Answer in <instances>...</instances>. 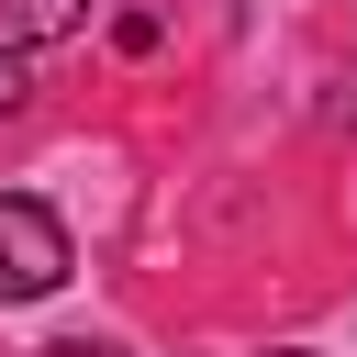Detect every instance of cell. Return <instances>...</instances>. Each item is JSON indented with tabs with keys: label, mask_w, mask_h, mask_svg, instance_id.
<instances>
[{
	"label": "cell",
	"mask_w": 357,
	"mask_h": 357,
	"mask_svg": "<svg viewBox=\"0 0 357 357\" xmlns=\"http://www.w3.org/2000/svg\"><path fill=\"white\" fill-rule=\"evenodd\" d=\"M67 279V223L22 190H0V301H45Z\"/></svg>",
	"instance_id": "6da1fadb"
},
{
	"label": "cell",
	"mask_w": 357,
	"mask_h": 357,
	"mask_svg": "<svg viewBox=\"0 0 357 357\" xmlns=\"http://www.w3.org/2000/svg\"><path fill=\"white\" fill-rule=\"evenodd\" d=\"M0 11H11V45H56L89 22V0H0Z\"/></svg>",
	"instance_id": "7a4b0ae2"
},
{
	"label": "cell",
	"mask_w": 357,
	"mask_h": 357,
	"mask_svg": "<svg viewBox=\"0 0 357 357\" xmlns=\"http://www.w3.org/2000/svg\"><path fill=\"white\" fill-rule=\"evenodd\" d=\"M22 89H33V67H22V45H0V112H22Z\"/></svg>",
	"instance_id": "3957f363"
},
{
	"label": "cell",
	"mask_w": 357,
	"mask_h": 357,
	"mask_svg": "<svg viewBox=\"0 0 357 357\" xmlns=\"http://www.w3.org/2000/svg\"><path fill=\"white\" fill-rule=\"evenodd\" d=\"M45 357H123V346H112V335H56Z\"/></svg>",
	"instance_id": "277c9868"
},
{
	"label": "cell",
	"mask_w": 357,
	"mask_h": 357,
	"mask_svg": "<svg viewBox=\"0 0 357 357\" xmlns=\"http://www.w3.org/2000/svg\"><path fill=\"white\" fill-rule=\"evenodd\" d=\"M268 357H301V346H268Z\"/></svg>",
	"instance_id": "5b68a950"
}]
</instances>
